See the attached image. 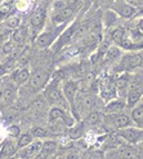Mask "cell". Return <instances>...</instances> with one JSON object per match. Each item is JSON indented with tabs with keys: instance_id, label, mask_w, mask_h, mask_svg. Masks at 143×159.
Returning <instances> with one entry per match:
<instances>
[{
	"instance_id": "8992f818",
	"label": "cell",
	"mask_w": 143,
	"mask_h": 159,
	"mask_svg": "<svg viewBox=\"0 0 143 159\" xmlns=\"http://www.w3.org/2000/svg\"><path fill=\"white\" fill-rule=\"evenodd\" d=\"M107 115H110V116L103 118V122H105L110 128L121 129V128H125V127L132 125V119L126 114H124L123 111L121 113H116V114H107Z\"/></svg>"
},
{
	"instance_id": "f1b7e54d",
	"label": "cell",
	"mask_w": 143,
	"mask_h": 159,
	"mask_svg": "<svg viewBox=\"0 0 143 159\" xmlns=\"http://www.w3.org/2000/svg\"><path fill=\"white\" fill-rule=\"evenodd\" d=\"M31 134L35 137V139H45L49 136V132H48L46 128L41 125H35L32 129H31Z\"/></svg>"
},
{
	"instance_id": "f35d334b",
	"label": "cell",
	"mask_w": 143,
	"mask_h": 159,
	"mask_svg": "<svg viewBox=\"0 0 143 159\" xmlns=\"http://www.w3.org/2000/svg\"><path fill=\"white\" fill-rule=\"evenodd\" d=\"M0 49H2V45H0Z\"/></svg>"
},
{
	"instance_id": "e575fe53",
	"label": "cell",
	"mask_w": 143,
	"mask_h": 159,
	"mask_svg": "<svg viewBox=\"0 0 143 159\" xmlns=\"http://www.w3.org/2000/svg\"><path fill=\"white\" fill-rule=\"evenodd\" d=\"M139 29H141V30H142V31H143V21H142V22H141V27H139Z\"/></svg>"
},
{
	"instance_id": "e0dca14e",
	"label": "cell",
	"mask_w": 143,
	"mask_h": 159,
	"mask_svg": "<svg viewBox=\"0 0 143 159\" xmlns=\"http://www.w3.org/2000/svg\"><path fill=\"white\" fill-rule=\"evenodd\" d=\"M103 118H105V114H102L98 110H93V111H90V113L86 114L85 120L83 123L94 127V125H98V124L103 123Z\"/></svg>"
},
{
	"instance_id": "836d02e7",
	"label": "cell",
	"mask_w": 143,
	"mask_h": 159,
	"mask_svg": "<svg viewBox=\"0 0 143 159\" xmlns=\"http://www.w3.org/2000/svg\"><path fill=\"white\" fill-rule=\"evenodd\" d=\"M4 73H5V71H4V67L2 66V67H0V78H2V75H3Z\"/></svg>"
},
{
	"instance_id": "484cf974",
	"label": "cell",
	"mask_w": 143,
	"mask_h": 159,
	"mask_svg": "<svg viewBox=\"0 0 143 159\" xmlns=\"http://www.w3.org/2000/svg\"><path fill=\"white\" fill-rule=\"evenodd\" d=\"M17 139H18V140H17V145H18L20 149L27 146L28 144H31V142L34 141V136L31 134V132H30V133H28V132H26V133H20V136H18Z\"/></svg>"
},
{
	"instance_id": "8d00e7d4",
	"label": "cell",
	"mask_w": 143,
	"mask_h": 159,
	"mask_svg": "<svg viewBox=\"0 0 143 159\" xmlns=\"http://www.w3.org/2000/svg\"><path fill=\"white\" fill-rule=\"evenodd\" d=\"M6 2H8V3H9V2H11V3H12V2H13V0H6Z\"/></svg>"
},
{
	"instance_id": "7c38bea8",
	"label": "cell",
	"mask_w": 143,
	"mask_h": 159,
	"mask_svg": "<svg viewBox=\"0 0 143 159\" xmlns=\"http://www.w3.org/2000/svg\"><path fill=\"white\" fill-rule=\"evenodd\" d=\"M41 148H43L41 141H32L31 144L25 146V149L22 148L21 152L15 155L21 157V158H36V157H39V154H40Z\"/></svg>"
},
{
	"instance_id": "3957f363",
	"label": "cell",
	"mask_w": 143,
	"mask_h": 159,
	"mask_svg": "<svg viewBox=\"0 0 143 159\" xmlns=\"http://www.w3.org/2000/svg\"><path fill=\"white\" fill-rule=\"evenodd\" d=\"M48 79H49V73L45 71L44 69H36L34 70L30 75V79L27 82V87L30 92H39L41 91V88H44Z\"/></svg>"
},
{
	"instance_id": "44dd1931",
	"label": "cell",
	"mask_w": 143,
	"mask_h": 159,
	"mask_svg": "<svg viewBox=\"0 0 143 159\" xmlns=\"http://www.w3.org/2000/svg\"><path fill=\"white\" fill-rule=\"evenodd\" d=\"M58 149L57 142L53 141V140H48L43 142V148H41V152L39 154V157H49L53 155Z\"/></svg>"
},
{
	"instance_id": "52a82bcc",
	"label": "cell",
	"mask_w": 143,
	"mask_h": 159,
	"mask_svg": "<svg viewBox=\"0 0 143 159\" xmlns=\"http://www.w3.org/2000/svg\"><path fill=\"white\" fill-rule=\"evenodd\" d=\"M116 134L120 137L123 141L128 142V144H138L139 141L143 140V131L138 129V128H121V129H117Z\"/></svg>"
},
{
	"instance_id": "9c48e42d",
	"label": "cell",
	"mask_w": 143,
	"mask_h": 159,
	"mask_svg": "<svg viewBox=\"0 0 143 159\" xmlns=\"http://www.w3.org/2000/svg\"><path fill=\"white\" fill-rule=\"evenodd\" d=\"M79 92V83L76 80H66L63 83V96L71 107L75 105V98Z\"/></svg>"
},
{
	"instance_id": "5b68a950",
	"label": "cell",
	"mask_w": 143,
	"mask_h": 159,
	"mask_svg": "<svg viewBox=\"0 0 143 159\" xmlns=\"http://www.w3.org/2000/svg\"><path fill=\"white\" fill-rule=\"evenodd\" d=\"M79 11V3L72 0L68 5H66L65 8H62L61 11L54 12L53 14V22L57 23V25H62V23H66L67 21H70L71 18L75 17V14Z\"/></svg>"
},
{
	"instance_id": "9a60e30c",
	"label": "cell",
	"mask_w": 143,
	"mask_h": 159,
	"mask_svg": "<svg viewBox=\"0 0 143 159\" xmlns=\"http://www.w3.org/2000/svg\"><path fill=\"white\" fill-rule=\"evenodd\" d=\"M17 98V88L13 85H8L2 92V104L4 106H11Z\"/></svg>"
},
{
	"instance_id": "4fadbf2b",
	"label": "cell",
	"mask_w": 143,
	"mask_h": 159,
	"mask_svg": "<svg viewBox=\"0 0 143 159\" xmlns=\"http://www.w3.org/2000/svg\"><path fill=\"white\" fill-rule=\"evenodd\" d=\"M45 14H46V9L44 5H39L37 8H35L34 12L31 13V17H30V23L32 27H40L44 22L45 18Z\"/></svg>"
},
{
	"instance_id": "d6986e66",
	"label": "cell",
	"mask_w": 143,
	"mask_h": 159,
	"mask_svg": "<svg viewBox=\"0 0 143 159\" xmlns=\"http://www.w3.org/2000/svg\"><path fill=\"white\" fill-rule=\"evenodd\" d=\"M84 128H85V124L83 122L74 123L70 127V129H68V137L71 140H79V139H81L83 134H84Z\"/></svg>"
},
{
	"instance_id": "6da1fadb",
	"label": "cell",
	"mask_w": 143,
	"mask_h": 159,
	"mask_svg": "<svg viewBox=\"0 0 143 159\" xmlns=\"http://www.w3.org/2000/svg\"><path fill=\"white\" fill-rule=\"evenodd\" d=\"M44 88L45 89H44L43 96L48 101L49 106H57V107H62V109H67L70 106L65 96H63L62 91L58 87V79L52 80V83H49L46 87H44Z\"/></svg>"
},
{
	"instance_id": "d4e9b609",
	"label": "cell",
	"mask_w": 143,
	"mask_h": 159,
	"mask_svg": "<svg viewBox=\"0 0 143 159\" xmlns=\"http://www.w3.org/2000/svg\"><path fill=\"white\" fill-rule=\"evenodd\" d=\"M125 30L121 29V27H115L112 31H111V40H112L116 45H119L121 42H123V39L125 38Z\"/></svg>"
},
{
	"instance_id": "cb8c5ba5",
	"label": "cell",
	"mask_w": 143,
	"mask_h": 159,
	"mask_svg": "<svg viewBox=\"0 0 143 159\" xmlns=\"http://www.w3.org/2000/svg\"><path fill=\"white\" fill-rule=\"evenodd\" d=\"M12 39L14 43H18V44H23L27 39V30L23 29V27H18L13 31V35Z\"/></svg>"
},
{
	"instance_id": "4dcf8cb0",
	"label": "cell",
	"mask_w": 143,
	"mask_h": 159,
	"mask_svg": "<svg viewBox=\"0 0 143 159\" xmlns=\"http://www.w3.org/2000/svg\"><path fill=\"white\" fill-rule=\"evenodd\" d=\"M15 49V45H14V42H6L5 44L2 45V49H0V52H2L3 54H12Z\"/></svg>"
},
{
	"instance_id": "2e32d148",
	"label": "cell",
	"mask_w": 143,
	"mask_h": 159,
	"mask_svg": "<svg viewBox=\"0 0 143 159\" xmlns=\"http://www.w3.org/2000/svg\"><path fill=\"white\" fill-rule=\"evenodd\" d=\"M93 21H84L80 22L77 25L76 30H75V34H74V39L72 40H76V39H83V36H85L88 33H90V30L93 29Z\"/></svg>"
},
{
	"instance_id": "5bb4252c",
	"label": "cell",
	"mask_w": 143,
	"mask_h": 159,
	"mask_svg": "<svg viewBox=\"0 0 143 159\" xmlns=\"http://www.w3.org/2000/svg\"><path fill=\"white\" fill-rule=\"evenodd\" d=\"M125 107H126V102H124L123 100H111L102 109V111L105 114H116V113H121Z\"/></svg>"
},
{
	"instance_id": "1f68e13d",
	"label": "cell",
	"mask_w": 143,
	"mask_h": 159,
	"mask_svg": "<svg viewBox=\"0 0 143 159\" xmlns=\"http://www.w3.org/2000/svg\"><path fill=\"white\" fill-rule=\"evenodd\" d=\"M72 0H57V2L54 3V5H53V12H58V11H61L62 8H65L66 5H68Z\"/></svg>"
},
{
	"instance_id": "ffe728a7",
	"label": "cell",
	"mask_w": 143,
	"mask_h": 159,
	"mask_svg": "<svg viewBox=\"0 0 143 159\" xmlns=\"http://www.w3.org/2000/svg\"><path fill=\"white\" fill-rule=\"evenodd\" d=\"M18 145H15L13 141H6L0 150V158H11L17 154Z\"/></svg>"
},
{
	"instance_id": "83f0119b",
	"label": "cell",
	"mask_w": 143,
	"mask_h": 159,
	"mask_svg": "<svg viewBox=\"0 0 143 159\" xmlns=\"http://www.w3.org/2000/svg\"><path fill=\"white\" fill-rule=\"evenodd\" d=\"M4 25L11 30H15V29H18L20 25H21V18L18 17V16H9V17L5 20Z\"/></svg>"
},
{
	"instance_id": "f546056e",
	"label": "cell",
	"mask_w": 143,
	"mask_h": 159,
	"mask_svg": "<svg viewBox=\"0 0 143 159\" xmlns=\"http://www.w3.org/2000/svg\"><path fill=\"white\" fill-rule=\"evenodd\" d=\"M120 57V49L117 47H111L105 53V60L106 61H115L116 58Z\"/></svg>"
},
{
	"instance_id": "8fae6325",
	"label": "cell",
	"mask_w": 143,
	"mask_h": 159,
	"mask_svg": "<svg viewBox=\"0 0 143 159\" xmlns=\"http://www.w3.org/2000/svg\"><path fill=\"white\" fill-rule=\"evenodd\" d=\"M117 94L116 87H115V80H112L111 78L106 76L103 78V80L101 82V96L105 100H112Z\"/></svg>"
},
{
	"instance_id": "74e56055",
	"label": "cell",
	"mask_w": 143,
	"mask_h": 159,
	"mask_svg": "<svg viewBox=\"0 0 143 159\" xmlns=\"http://www.w3.org/2000/svg\"><path fill=\"white\" fill-rule=\"evenodd\" d=\"M142 65H143V54H142Z\"/></svg>"
},
{
	"instance_id": "4316f807",
	"label": "cell",
	"mask_w": 143,
	"mask_h": 159,
	"mask_svg": "<svg viewBox=\"0 0 143 159\" xmlns=\"http://www.w3.org/2000/svg\"><path fill=\"white\" fill-rule=\"evenodd\" d=\"M132 118L136 123L143 124V102L134 106V110L132 111Z\"/></svg>"
},
{
	"instance_id": "603a6c76",
	"label": "cell",
	"mask_w": 143,
	"mask_h": 159,
	"mask_svg": "<svg viewBox=\"0 0 143 159\" xmlns=\"http://www.w3.org/2000/svg\"><path fill=\"white\" fill-rule=\"evenodd\" d=\"M30 70L27 67H22V69H18L17 71L14 73V82L17 83V84H25L28 82V79H30Z\"/></svg>"
},
{
	"instance_id": "d6a6232c",
	"label": "cell",
	"mask_w": 143,
	"mask_h": 159,
	"mask_svg": "<svg viewBox=\"0 0 143 159\" xmlns=\"http://www.w3.org/2000/svg\"><path fill=\"white\" fill-rule=\"evenodd\" d=\"M9 133H11V136H13V137H18L20 133H21V128L18 125H11L9 127Z\"/></svg>"
},
{
	"instance_id": "ac0fdd59",
	"label": "cell",
	"mask_w": 143,
	"mask_h": 159,
	"mask_svg": "<svg viewBox=\"0 0 143 159\" xmlns=\"http://www.w3.org/2000/svg\"><path fill=\"white\" fill-rule=\"evenodd\" d=\"M129 83H130V79L126 75H123L120 78L115 79V87H116V92L119 96H124V94L128 92Z\"/></svg>"
},
{
	"instance_id": "7402d4cb",
	"label": "cell",
	"mask_w": 143,
	"mask_h": 159,
	"mask_svg": "<svg viewBox=\"0 0 143 159\" xmlns=\"http://www.w3.org/2000/svg\"><path fill=\"white\" fill-rule=\"evenodd\" d=\"M48 106H49V104H48V101L45 100L44 96H37L30 104L31 110H34V111H45V113H46Z\"/></svg>"
},
{
	"instance_id": "ba28073f",
	"label": "cell",
	"mask_w": 143,
	"mask_h": 159,
	"mask_svg": "<svg viewBox=\"0 0 143 159\" xmlns=\"http://www.w3.org/2000/svg\"><path fill=\"white\" fill-rule=\"evenodd\" d=\"M141 65H142V53H138V52L125 54L121 60V66L124 71H133Z\"/></svg>"
},
{
	"instance_id": "7a4b0ae2",
	"label": "cell",
	"mask_w": 143,
	"mask_h": 159,
	"mask_svg": "<svg viewBox=\"0 0 143 159\" xmlns=\"http://www.w3.org/2000/svg\"><path fill=\"white\" fill-rule=\"evenodd\" d=\"M75 106L80 111H84V113L88 114L90 111L97 110L99 107V97L93 93H79L77 92L74 107Z\"/></svg>"
},
{
	"instance_id": "30bf717a",
	"label": "cell",
	"mask_w": 143,
	"mask_h": 159,
	"mask_svg": "<svg viewBox=\"0 0 143 159\" xmlns=\"http://www.w3.org/2000/svg\"><path fill=\"white\" fill-rule=\"evenodd\" d=\"M111 11H112L114 13H116L119 17L124 18V20H129V18L134 17V16L137 14L136 8L129 5V4H126V3H124V2L112 5V7H111Z\"/></svg>"
},
{
	"instance_id": "277c9868",
	"label": "cell",
	"mask_w": 143,
	"mask_h": 159,
	"mask_svg": "<svg viewBox=\"0 0 143 159\" xmlns=\"http://www.w3.org/2000/svg\"><path fill=\"white\" fill-rule=\"evenodd\" d=\"M63 25H65V23H62L59 27H55L53 30H46V31H44V33H41L40 35L36 38L35 45L37 47V48H40V49L48 48L49 45H52L55 40H57L58 36L61 35V33L63 31Z\"/></svg>"
},
{
	"instance_id": "d590c367",
	"label": "cell",
	"mask_w": 143,
	"mask_h": 159,
	"mask_svg": "<svg viewBox=\"0 0 143 159\" xmlns=\"http://www.w3.org/2000/svg\"><path fill=\"white\" fill-rule=\"evenodd\" d=\"M0 104H2V92H0Z\"/></svg>"
}]
</instances>
